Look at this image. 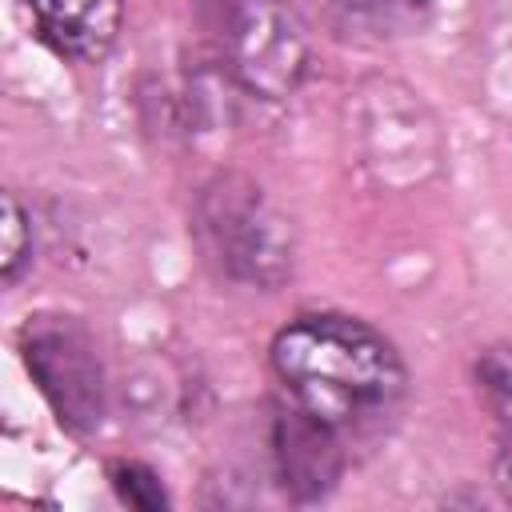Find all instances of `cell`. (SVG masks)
<instances>
[{
    "label": "cell",
    "instance_id": "obj_1",
    "mask_svg": "<svg viewBox=\"0 0 512 512\" xmlns=\"http://www.w3.org/2000/svg\"><path fill=\"white\" fill-rule=\"evenodd\" d=\"M272 372L296 408L340 436L380 424L408 392V368L396 344L340 312L288 320L272 340Z\"/></svg>",
    "mask_w": 512,
    "mask_h": 512
},
{
    "label": "cell",
    "instance_id": "obj_3",
    "mask_svg": "<svg viewBox=\"0 0 512 512\" xmlns=\"http://www.w3.org/2000/svg\"><path fill=\"white\" fill-rule=\"evenodd\" d=\"M196 232L208 256L244 284L276 288L292 272L288 220L244 176H216L200 192Z\"/></svg>",
    "mask_w": 512,
    "mask_h": 512
},
{
    "label": "cell",
    "instance_id": "obj_4",
    "mask_svg": "<svg viewBox=\"0 0 512 512\" xmlns=\"http://www.w3.org/2000/svg\"><path fill=\"white\" fill-rule=\"evenodd\" d=\"M20 356L56 420L72 432H96L108 412L104 364L92 336L72 316H36L20 332Z\"/></svg>",
    "mask_w": 512,
    "mask_h": 512
},
{
    "label": "cell",
    "instance_id": "obj_10",
    "mask_svg": "<svg viewBox=\"0 0 512 512\" xmlns=\"http://www.w3.org/2000/svg\"><path fill=\"white\" fill-rule=\"evenodd\" d=\"M492 480H496L500 496L512 504V444L500 448V456H496V464H492Z\"/></svg>",
    "mask_w": 512,
    "mask_h": 512
},
{
    "label": "cell",
    "instance_id": "obj_9",
    "mask_svg": "<svg viewBox=\"0 0 512 512\" xmlns=\"http://www.w3.org/2000/svg\"><path fill=\"white\" fill-rule=\"evenodd\" d=\"M112 484L136 508H164L168 504V492H164L160 476L140 460H116L112 464Z\"/></svg>",
    "mask_w": 512,
    "mask_h": 512
},
{
    "label": "cell",
    "instance_id": "obj_2",
    "mask_svg": "<svg viewBox=\"0 0 512 512\" xmlns=\"http://www.w3.org/2000/svg\"><path fill=\"white\" fill-rule=\"evenodd\" d=\"M224 72L260 100L292 96L308 76V28L288 0H196Z\"/></svg>",
    "mask_w": 512,
    "mask_h": 512
},
{
    "label": "cell",
    "instance_id": "obj_7",
    "mask_svg": "<svg viewBox=\"0 0 512 512\" xmlns=\"http://www.w3.org/2000/svg\"><path fill=\"white\" fill-rule=\"evenodd\" d=\"M476 388L484 408L504 432V444H512V344H492L476 356Z\"/></svg>",
    "mask_w": 512,
    "mask_h": 512
},
{
    "label": "cell",
    "instance_id": "obj_6",
    "mask_svg": "<svg viewBox=\"0 0 512 512\" xmlns=\"http://www.w3.org/2000/svg\"><path fill=\"white\" fill-rule=\"evenodd\" d=\"M40 36L76 64H96L112 52L124 20V0H28Z\"/></svg>",
    "mask_w": 512,
    "mask_h": 512
},
{
    "label": "cell",
    "instance_id": "obj_11",
    "mask_svg": "<svg viewBox=\"0 0 512 512\" xmlns=\"http://www.w3.org/2000/svg\"><path fill=\"white\" fill-rule=\"evenodd\" d=\"M396 4H404V8H424L428 0H396Z\"/></svg>",
    "mask_w": 512,
    "mask_h": 512
},
{
    "label": "cell",
    "instance_id": "obj_8",
    "mask_svg": "<svg viewBox=\"0 0 512 512\" xmlns=\"http://www.w3.org/2000/svg\"><path fill=\"white\" fill-rule=\"evenodd\" d=\"M32 264V224L16 192H4V216H0V276L4 284H16L24 268Z\"/></svg>",
    "mask_w": 512,
    "mask_h": 512
},
{
    "label": "cell",
    "instance_id": "obj_5",
    "mask_svg": "<svg viewBox=\"0 0 512 512\" xmlns=\"http://www.w3.org/2000/svg\"><path fill=\"white\" fill-rule=\"evenodd\" d=\"M272 452H276L280 480H284V488L296 500H320V496H328L336 488L340 472H344L340 432H332L328 424L312 420L292 400L272 420Z\"/></svg>",
    "mask_w": 512,
    "mask_h": 512
}]
</instances>
